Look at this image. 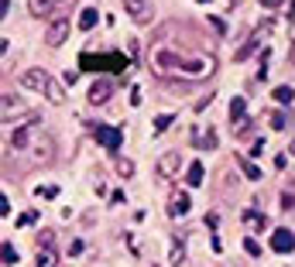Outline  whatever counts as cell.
<instances>
[{
	"label": "cell",
	"instance_id": "cell-27",
	"mask_svg": "<svg viewBox=\"0 0 295 267\" xmlns=\"http://www.w3.org/2000/svg\"><path fill=\"white\" fill-rule=\"evenodd\" d=\"M34 220H38V212H34V209H28V212H21V216H17V226H31Z\"/></svg>",
	"mask_w": 295,
	"mask_h": 267
},
{
	"label": "cell",
	"instance_id": "cell-19",
	"mask_svg": "<svg viewBox=\"0 0 295 267\" xmlns=\"http://www.w3.org/2000/svg\"><path fill=\"white\" fill-rule=\"evenodd\" d=\"M240 220L247 223L250 230H264V226H268V220H264L261 212H254V209H247V212H244V216H240Z\"/></svg>",
	"mask_w": 295,
	"mask_h": 267
},
{
	"label": "cell",
	"instance_id": "cell-37",
	"mask_svg": "<svg viewBox=\"0 0 295 267\" xmlns=\"http://www.w3.org/2000/svg\"><path fill=\"white\" fill-rule=\"evenodd\" d=\"M292 154H295V140H292Z\"/></svg>",
	"mask_w": 295,
	"mask_h": 267
},
{
	"label": "cell",
	"instance_id": "cell-21",
	"mask_svg": "<svg viewBox=\"0 0 295 267\" xmlns=\"http://www.w3.org/2000/svg\"><path fill=\"white\" fill-rule=\"evenodd\" d=\"M182 260H185V247H182V240H172V257H168V264L179 267Z\"/></svg>",
	"mask_w": 295,
	"mask_h": 267
},
{
	"label": "cell",
	"instance_id": "cell-38",
	"mask_svg": "<svg viewBox=\"0 0 295 267\" xmlns=\"http://www.w3.org/2000/svg\"><path fill=\"white\" fill-rule=\"evenodd\" d=\"M199 4H209V0H199Z\"/></svg>",
	"mask_w": 295,
	"mask_h": 267
},
{
	"label": "cell",
	"instance_id": "cell-8",
	"mask_svg": "<svg viewBox=\"0 0 295 267\" xmlns=\"http://www.w3.org/2000/svg\"><path fill=\"white\" fill-rule=\"evenodd\" d=\"M271 250H275V254H292V250H295V233L285 230V226H282V230H275L271 233Z\"/></svg>",
	"mask_w": 295,
	"mask_h": 267
},
{
	"label": "cell",
	"instance_id": "cell-25",
	"mask_svg": "<svg viewBox=\"0 0 295 267\" xmlns=\"http://www.w3.org/2000/svg\"><path fill=\"white\" fill-rule=\"evenodd\" d=\"M0 254H4V264H7V267L17 264V250H14L11 244H4V247H0Z\"/></svg>",
	"mask_w": 295,
	"mask_h": 267
},
{
	"label": "cell",
	"instance_id": "cell-31",
	"mask_svg": "<svg viewBox=\"0 0 295 267\" xmlns=\"http://www.w3.org/2000/svg\"><path fill=\"white\" fill-rule=\"evenodd\" d=\"M66 254H69V257H79V254H82V240H72Z\"/></svg>",
	"mask_w": 295,
	"mask_h": 267
},
{
	"label": "cell",
	"instance_id": "cell-23",
	"mask_svg": "<svg viewBox=\"0 0 295 267\" xmlns=\"http://www.w3.org/2000/svg\"><path fill=\"white\" fill-rule=\"evenodd\" d=\"M240 172L247 175L250 182H258V178H261V168H258V164H254V161H240Z\"/></svg>",
	"mask_w": 295,
	"mask_h": 267
},
{
	"label": "cell",
	"instance_id": "cell-26",
	"mask_svg": "<svg viewBox=\"0 0 295 267\" xmlns=\"http://www.w3.org/2000/svg\"><path fill=\"white\" fill-rule=\"evenodd\" d=\"M244 250H247L250 257H258V254H261V244H258L254 236H247V240H244Z\"/></svg>",
	"mask_w": 295,
	"mask_h": 267
},
{
	"label": "cell",
	"instance_id": "cell-14",
	"mask_svg": "<svg viewBox=\"0 0 295 267\" xmlns=\"http://www.w3.org/2000/svg\"><path fill=\"white\" fill-rule=\"evenodd\" d=\"M55 4H66V0H28V11H31L34 17H45Z\"/></svg>",
	"mask_w": 295,
	"mask_h": 267
},
{
	"label": "cell",
	"instance_id": "cell-2",
	"mask_svg": "<svg viewBox=\"0 0 295 267\" xmlns=\"http://www.w3.org/2000/svg\"><path fill=\"white\" fill-rule=\"evenodd\" d=\"M155 65H161V69H179V72H193V76L206 72V62H203V58L179 55V52H158V55H155Z\"/></svg>",
	"mask_w": 295,
	"mask_h": 267
},
{
	"label": "cell",
	"instance_id": "cell-36",
	"mask_svg": "<svg viewBox=\"0 0 295 267\" xmlns=\"http://www.w3.org/2000/svg\"><path fill=\"white\" fill-rule=\"evenodd\" d=\"M292 62H295V41H292Z\"/></svg>",
	"mask_w": 295,
	"mask_h": 267
},
{
	"label": "cell",
	"instance_id": "cell-33",
	"mask_svg": "<svg viewBox=\"0 0 295 267\" xmlns=\"http://www.w3.org/2000/svg\"><path fill=\"white\" fill-rule=\"evenodd\" d=\"M282 206H285V209H295V196H292V192H285V196H282Z\"/></svg>",
	"mask_w": 295,
	"mask_h": 267
},
{
	"label": "cell",
	"instance_id": "cell-10",
	"mask_svg": "<svg viewBox=\"0 0 295 267\" xmlns=\"http://www.w3.org/2000/svg\"><path fill=\"white\" fill-rule=\"evenodd\" d=\"M96 140H100L107 151H117L124 137H120V130H117V127H107V124H100V127H96Z\"/></svg>",
	"mask_w": 295,
	"mask_h": 267
},
{
	"label": "cell",
	"instance_id": "cell-16",
	"mask_svg": "<svg viewBox=\"0 0 295 267\" xmlns=\"http://www.w3.org/2000/svg\"><path fill=\"white\" fill-rule=\"evenodd\" d=\"M244 116H247V103L234 96V103H230V120H234L237 127H244Z\"/></svg>",
	"mask_w": 295,
	"mask_h": 267
},
{
	"label": "cell",
	"instance_id": "cell-5",
	"mask_svg": "<svg viewBox=\"0 0 295 267\" xmlns=\"http://www.w3.org/2000/svg\"><path fill=\"white\" fill-rule=\"evenodd\" d=\"M66 38H69V21H66V17H55V21L45 28V45L48 48H58Z\"/></svg>",
	"mask_w": 295,
	"mask_h": 267
},
{
	"label": "cell",
	"instance_id": "cell-3",
	"mask_svg": "<svg viewBox=\"0 0 295 267\" xmlns=\"http://www.w3.org/2000/svg\"><path fill=\"white\" fill-rule=\"evenodd\" d=\"M82 69L120 72V69H127V58L120 55V52H114V55H82Z\"/></svg>",
	"mask_w": 295,
	"mask_h": 267
},
{
	"label": "cell",
	"instance_id": "cell-6",
	"mask_svg": "<svg viewBox=\"0 0 295 267\" xmlns=\"http://www.w3.org/2000/svg\"><path fill=\"white\" fill-rule=\"evenodd\" d=\"M189 206H193L189 192H185V188H175V192H172V199H168V216H172V220H182V216L189 212Z\"/></svg>",
	"mask_w": 295,
	"mask_h": 267
},
{
	"label": "cell",
	"instance_id": "cell-29",
	"mask_svg": "<svg viewBox=\"0 0 295 267\" xmlns=\"http://www.w3.org/2000/svg\"><path fill=\"white\" fill-rule=\"evenodd\" d=\"M52 240H55V230H41L38 233V244L41 247H52Z\"/></svg>",
	"mask_w": 295,
	"mask_h": 267
},
{
	"label": "cell",
	"instance_id": "cell-11",
	"mask_svg": "<svg viewBox=\"0 0 295 267\" xmlns=\"http://www.w3.org/2000/svg\"><path fill=\"white\" fill-rule=\"evenodd\" d=\"M31 144H34V148H28V151H31V161H48L52 151H55V148H52V140H48L41 130H38V137H34Z\"/></svg>",
	"mask_w": 295,
	"mask_h": 267
},
{
	"label": "cell",
	"instance_id": "cell-18",
	"mask_svg": "<svg viewBox=\"0 0 295 267\" xmlns=\"http://www.w3.org/2000/svg\"><path fill=\"white\" fill-rule=\"evenodd\" d=\"M96 21H100V11H96V7H86V11L79 14V28H82V31L96 28Z\"/></svg>",
	"mask_w": 295,
	"mask_h": 267
},
{
	"label": "cell",
	"instance_id": "cell-30",
	"mask_svg": "<svg viewBox=\"0 0 295 267\" xmlns=\"http://www.w3.org/2000/svg\"><path fill=\"white\" fill-rule=\"evenodd\" d=\"M117 172L124 175V178H131V175H134V161H120V164H117Z\"/></svg>",
	"mask_w": 295,
	"mask_h": 267
},
{
	"label": "cell",
	"instance_id": "cell-20",
	"mask_svg": "<svg viewBox=\"0 0 295 267\" xmlns=\"http://www.w3.org/2000/svg\"><path fill=\"white\" fill-rule=\"evenodd\" d=\"M38 267H58V257H55L52 247H41V250H38Z\"/></svg>",
	"mask_w": 295,
	"mask_h": 267
},
{
	"label": "cell",
	"instance_id": "cell-15",
	"mask_svg": "<svg viewBox=\"0 0 295 267\" xmlns=\"http://www.w3.org/2000/svg\"><path fill=\"white\" fill-rule=\"evenodd\" d=\"M193 144H196V148H203V151H206V148L213 151V148H216V134H213V130H209V134H206V130H193Z\"/></svg>",
	"mask_w": 295,
	"mask_h": 267
},
{
	"label": "cell",
	"instance_id": "cell-22",
	"mask_svg": "<svg viewBox=\"0 0 295 267\" xmlns=\"http://www.w3.org/2000/svg\"><path fill=\"white\" fill-rule=\"evenodd\" d=\"M271 96H275V103H292V100H295V89H292V86H278Z\"/></svg>",
	"mask_w": 295,
	"mask_h": 267
},
{
	"label": "cell",
	"instance_id": "cell-9",
	"mask_svg": "<svg viewBox=\"0 0 295 267\" xmlns=\"http://www.w3.org/2000/svg\"><path fill=\"white\" fill-rule=\"evenodd\" d=\"M182 168V154L179 151H168V154H161L158 158V175L161 178H175Z\"/></svg>",
	"mask_w": 295,
	"mask_h": 267
},
{
	"label": "cell",
	"instance_id": "cell-17",
	"mask_svg": "<svg viewBox=\"0 0 295 267\" xmlns=\"http://www.w3.org/2000/svg\"><path fill=\"white\" fill-rule=\"evenodd\" d=\"M199 182H203V161H193V164H189V172H185V185L199 188Z\"/></svg>",
	"mask_w": 295,
	"mask_h": 267
},
{
	"label": "cell",
	"instance_id": "cell-28",
	"mask_svg": "<svg viewBox=\"0 0 295 267\" xmlns=\"http://www.w3.org/2000/svg\"><path fill=\"white\" fill-rule=\"evenodd\" d=\"M209 24H213V31H216L220 38L227 35V21H223V17H209Z\"/></svg>",
	"mask_w": 295,
	"mask_h": 267
},
{
	"label": "cell",
	"instance_id": "cell-7",
	"mask_svg": "<svg viewBox=\"0 0 295 267\" xmlns=\"http://www.w3.org/2000/svg\"><path fill=\"white\" fill-rule=\"evenodd\" d=\"M34 137H38V124H34V116H31V124H28V127H17L11 134V144L17 148V151H28Z\"/></svg>",
	"mask_w": 295,
	"mask_h": 267
},
{
	"label": "cell",
	"instance_id": "cell-4",
	"mask_svg": "<svg viewBox=\"0 0 295 267\" xmlns=\"http://www.w3.org/2000/svg\"><path fill=\"white\" fill-rule=\"evenodd\" d=\"M271 24H275V21H261V28H258V31H254V35H250L247 41H244V45L234 52V55H237V62H247V58L258 52V45H261L264 38H268V31H271Z\"/></svg>",
	"mask_w": 295,
	"mask_h": 267
},
{
	"label": "cell",
	"instance_id": "cell-32",
	"mask_svg": "<svg viewBox=\"0 0 295 267\" xmlns=\"http://www.w3.org/2000/svg\"><path fill=\"white\" fill-rule=\"evenodd\" d=\"M38 196H45V199H55V196H58V188H55V185H45V188H38Z\"/></svg>",
	"mask_w": 295,
	"mask_h": 267
},
{
	"label": "cell",
	"instance_id": "cell-34",
	"mask_svg": "<svg viewBox=\"0 0 295 267\" xmlns=\"http://www.w3.org/2000/svg\"><path fill=\"white\" fill-rule=\"evenodd\" d=\"M271 127H275V130H282V127H285V116H282V113H275V116H271Z\"/></svg>",
	"mask_w": 295,
	"mask_h": 267
},
{
	"label": "cell",
	"instance_id": "cell-1",
	"mask_svg": "<svg viewBox=\"0 0 295 267\" xmlns=\"http://www.w3.org/2000/svg\"><path fill=\"white\" fill-rule=\"evenodd\" d=\"M21 82L28 86V89H34V93H41V96H48L52 103H66V89L58 86L52 76H48L45 69H28L21 76Z\"/></svg>",
	"mask_w": 295,
	"mask_h": 267
},
{
	"label": "cell",
	"instance_id": "cell-35",
	"mask_svg": "<svg viewBox=\"0 0 295 267\" xmlns=\"http://www.w3.org/2000/svg\"><path fill=\"white\" fill-rule=\"evenodd\" d=\"M285 0H261V7H268V11H275V7H282Z\"/></svg>",
	"mask_w": 295,
	"mask_h": 267
},
{
	"label": "cell",
	"instance_id": "cell-13",
	"mask_svg": "<svg viewBox=\"0 0 295 267\" xmlns=\"http://www.w3.org/2000/svg\"><path fill=\"white\" fill-rule=\"evenodd\" d=\"M110 93H114L110 79H96V82H93V89H90V103H107Z\"/></svg>",
	"mask_w": 295,
	"mask_h": 267
},
{
	"label": "cell",
	"instance_id": "cell-24",
	"mask_svg": "<svg viewBox=\"0 0 295 267\" xmlns=\"http://www.w3.org/2000/svg\"><path fill=\"white\" fill-rule=\"evenodd\" d=\"M172 124H175V116H172V113H161V116H155V134H161V130H168Z\"/></svg>",
	"mask_w": 295,
	"mask_h": 267
},
{
	"label": "cell",
	"instance_id": "cell-12",
	"mask_svg": "<svg viewBox=\"0 0 295 267\" xmlns=\"http://www.w3.org/2000/svg\"><path fill=\"white\" fill-rule=\"evenodd\" d=\"M127 4V14L134 17V21H151V0H124Z\"/></svg>",
	"mask_w": 295,
	"mask_h": 267
}]
</instances>
